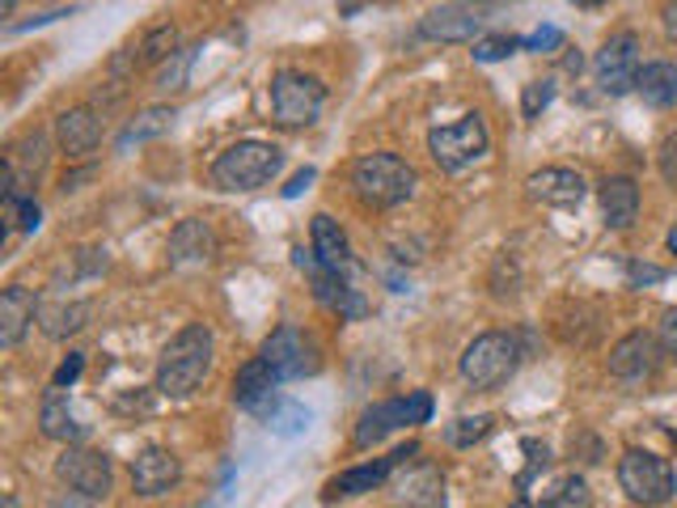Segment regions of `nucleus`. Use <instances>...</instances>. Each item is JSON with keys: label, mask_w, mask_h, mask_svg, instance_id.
<instances>
[{"label": "nucleus", "mask_w": 677, "mask_h": 508, "mask_svg": "<svg viewBox=\"0 0 677 508\" xmlns=\"http://www.w3.org/2000/svg\"><path fill=\"white\" fill-rule=\"evenodd\" d=\"M212 352H216V339L204 322H190L178 335L166 343V352L157 360V390L166 399H190L212 369Z\"/></svg>", "instance_id": "f257e3e1"}, {"label": "nucleus", "mask_w": 677, "mask_h": 508, "mask_svg": "<svg viewBox=\"0 0 677 508\" xmlns=\"http://www.w3.org/2000/svg\"><path fill=\"white\" fill-rule=\"evenodd\" d=\"M284 169V153L267 140H237L212 162V183L220 190H258Z\"/></svg>", "instance_id": "f03ea898"}, {"label": "nucleus", "mask_w": 677, "mask_h": 508, "mask_svg": "<svg viewBox=\"0 0 677 508\" xmlns=\"http://www.w3.org/2000/svg\"><path fill=\"white\" fill-rule=\"evenodd\" d=\"M352 187L369 208H399L415 195V169L394 153H369L352 166Z\"/></svg>", "instance_id": "7ed1b4c3"}, {"label": "nucleus", "mask_w": 677, "mask_h": 508, "mask_svg": "<svg viewBox=\"0 0 677 508\" xmlns=\"http://www.w3.org/2000/svg\"><path fill=\"white\" fill-rule=\"evenodd\" d=\"M618 487L627 491L631 505L660 508L674 500L677 475L674 466L665 462V458H656V453H648V449H627L618 458Z\"/></svg>", "instance_id": "20e7f679"}, {"label": "nucleus", "mask_w": 677, "mask_h": 508, "mask_svg": "<svg viewBox=\"0 0 677 508\" xmlns=\"http://www.w3.org/2000/svg\"><path fill=\"white\" fill-rule=\"evenodd\" d=\"M517 364H521V343L508 331H483L462 352V378L474 390H496L517 373Z\"/></svg>", "instance_id": "39448f33"}, {"label": "nucleus", "mask_w": 677, "mask_h": 508, "mask_svg": "<svg viewBox=\"0 0 677 508\" xmlns=\"http://www.w3.org/2000/svg\"><path fill=\"white\" fill-rule=\"evenodd\" d=\"M487 148H491V136H487L483 115H462L458 124H444L428 131V153H432V162L444 174H458V169L483 162Z\"/></svg>", "instance_id": "423d86ee"}, {"label": "nucleus", "mask_w": 677, "mask_h": 508, "mask_svg": "<svg viewBox=\"0 0 677 508\" xmlns=\"http://www.w3.org/2000/svg\"><path fill=\"white\" fill-rule=\"evenodd\" d=\"M428 420H432V394H428V390H411L406 399H385V402H373L369 411H360L352 441H356L360 449H369V444L385 441L390 432H399L406 423H428Z\"/></svg>", "instance_id": "0eeeda50"}, {"label": "nucleus", "mask_w": 677, "mask_h": 508, "mask_svg": "<svg viewBox=\"0 0 677 508\" xmlns=\"http://www.w3.org/2000/svg\"><path fill=\"white\" fill-rule=\"evenodd\" d=\"M326 106V85L305 72H275L272 81V119L279 127H310L317 124Z\"/></svg>", "instance_id": "6e6552de"}, {"label": "nucleus", "mask_w": 677, "mask_h": 508, "mask_svg": "<svg viewBox=\"0 0 677 508\" xmlns=\"http://www.w3.org/2000/svg\"><path fill=\"white\" fill-rule=\"evenodd\" d=\"M293 263L310 275V289H314L317 305H326L331 314H338V322H360V318L369 314V301H364V296H360L343 275L331 272V267L314 254V246H310V251H305V246H296Z\"/></svg>", "instance_id": "1a4fd4ad"}, {"label": "nucleus", "mask_w": 677, "mask_h": 508, "mask_svg": "<svg viewBox=\"0 0 677 508\" xmlns=\"http://www.w3.org/2000/svg\"><path fill=\"white\" fill-rule=\"evenodd\" d=\"M420 458V444H402V449H394L390 458H377V462L369 466H352V470H343V475H335V479H326V487H322V500L331 505V500H343V496H364V491H377L394 470H406V466Z\"/></svg>", "instance_id": "9d476101"}, {"label": "nucleus", "mask_w": 677, "mask_h": 508, "mask_svg": "<svg viewBox=\"0 0 677 508\" xmlns=\"http://www.w3.org/2000/svg\"><path fill=\"white\" fill-rule=\"evenodd\" d=\"M56 475L72 491H81L85 500H106L110 496V483H115V470H110V458L98 453V449H63L60 462H56Z\"/></svg>", "instance_id": "9b49d317"}, {"label": "nucleus", "mask_w": 677, "mask_h": 508, "mask_svg": "<svg viewBox=\"0 0 677 508\" xmlns=\"http://www.w3.org/2000/svg\"><path fill=\"white\" fill-rule=\"evenodd\" d=\"M592 72H597V85L606 89V94H631L635 81H639V39H635L631 30H622V35H614L601 51H597V60H592Z\"/></svg>", "instance_id": "f8f14e48"}, {"label": "nucleus", "mask_w": 677, "mask_h": 508, "mask_svg": "<svg viewBox=\"0 0 677 508\" xmlns=\"http://www.w3.org/2000/svg\"><path fill=\"white\" fill-rule=\"evenodd\" d=\"M656 364H660V343L648 331H631L610 348V373L622 385H644L653 381Z\"/></svg>", "instance_id": "ddd939ff"}, {"label": "nucleus", "mask_w": 677, "mask_h": 508, "mask_svg": "<svg viewBox=\"0 0 677 508\" xmlns=\"http://www.w3.org/2000/svg\"><path fill=\"white\" fill-rule=\"evenodd\" d=\"M258 356L272 364V373L279 381L305 378V373L317 369V360H310V343H305V335H301L296 326H275L272 335L263 339Z\"/></svg>", "instance_id": "4468645a"}, {"label": "nucleus", "mask_w": 677, "mask_h": 508, "mask_svg": "<svg viewBox=\"0 0 677 508\" xmlns=\"http://www.w3.org/2000/svg\"><path fill=\"white\" fill-rule=\"evenodd\" d=\"M275 385H279V378L272 373V364L263 356L246 360L242 369H237V378H233V402L242 407V411H254V416H272V407L279 402V394H275Z\"/></svg>", "instance_id": "2eb2a0df"}, {"label": "nucleus", "mask_w": 677, "mask_h": 508, "mask_svg": "<svg viewBox=\"0 0 677 508\" xmlns=\"http://www.w3.org/2000/svg\"><path fill=\"white\" fill-rule=\"evenodd\" d=\"M178 479H183V462L161 444H148L131 458V491L136 496H166L169 487H178Z\"/></svg>", "instance_id": "dca6fc26"}, {"label": "nucleus", "mask_w": 677, "mask_h": 508, "mask_svg": "<svg viewBox=\"0 0 677 508\" xmlns=\"http://www.w3.org/2000/svg\"><path fill=\"white\" fill-rule=\"evenodd\" d=\"M216 254V233H212L208 221L190 216V221H178L174 233H169V263L174 267H204Z\"/></svg>", "instance_id": "f3484780"}, {"label": "nucleus", "mask_w": 677, "mask_h": 508, "mask_svg": "<svg viewBox=\"0 0 677 508\" xmlns=\"http://www.w3.org/2000/svg\"><path fill=\"white\" fill-rule=\"evenodd\" d=\"M529 199L547 204V208H576L585 199V178L576 169H563V166H550V169H538L529 174Z\"/></svg>", "instance_id": "a211bd4d"}, {"label": "nucleus", "mask_w": 677, "mask_h": 508, "mask_svg": "<svg viewBox=\"0 0 677 508\" xmlns=\"http://www.w3.org/2000/svg\"><path fill=\"white\" fill-rule=\"evenodd\" d=\"M479 30H483V21L474 18V9H465V4H441V9L423 13L420 21V35L432 42H470L479 39Z\"/></svg>", "instance_id": "6ab92c4d"}, {"label": "nucleus", "mask_w": 677, "mask_h": 508, "mask_svg": "<svg viewBox=\"0 0 677 508\" xmlns=\"http://www.w3.org/2000/svg\"><path fill=\"white\" fill-rule=\"evenodd\" d=\"M56 140H60L68 157H85L102 140V119L89 106H72V110H63L60 119H56Z\"/></svg>", "instance_id": "aec40b11"}, {"label": "nucleus", "mask_w": 677, "mask_h": 508, "mask_svg": "<svg viewBox=\"0 0 677 508\" xmlns=\"http://www.w3.org/2000/svg\"><path fill=\"white\" fill-rule=\"evenodd\" d=\"M35 314H39L35 293L21 289V284H9V289L0 293V343H4V348H18L21 335L30 331Z\"/></svg>", "instance_id": "412c9836"}, {"label": "nucleus", "mask_w": 677, "mask_h": 508, "mask_svg": "<svg viewBox=\"0 0 677 508\" xmlns=\"http://www.w3.org/2000/svg\"><path fill=\"white\" fill-rule=\"evenodd\" d=\"M314 254L338 275H347L352 267H356L352 246H347V233L338 229V221L335 216H326V212H317L314 216Z\"/></svg>", "instance_id": "4be33fe9"}, {"label": "nucleus", "mask_w": 677, "mask_h": 508, "mask_svg": "<svg viewBox=\"0 0 677 508\" xmlns=\"http://www.w3.org/2000/svg\"><path fill=\"white\" fill-rule=\"evenodd\" d=\"M39 428L47 441H81L85 428L77 420H72V407H68V394H63L60 385H51L47 394H42V407H39Z\"/></svg>", "instance_id": "5701e85b"}, {"label": "nucleus", "mask_w": 677, "mask_h": 508, "mask_svg": "<svg viewBox=\"0 0 677 508\" xmlns=\"http://www.w3.org/2000/svg\"><path fill=\"white\" fill-rule=\"evenodd\" d=\"M601 212H606V225L610 229H631L635 216H639V187H635V178H606L601 183Z\"/></svg>", "instance_id": "b1692460"}, {"label": "nucleus", "mask_w": 677, "mask_h": 508, "mask_svg": "<svg viewBox=\"0 0 677 508\" xmlns=\"http://www.w3.org/2000/svg\"><path fill=\"white\" fill-rule=\"evenodd\" d=\"M635 94L648 106H656V110L677 106V63L669 60L644 63V68H639V81H635Z\"/></svg>", "instance_id": "393cba45"}, {"label": "nucleus", "mask_w": 677, "mask_h": 508, "mask_svg": "<svg viewBox=\"0 0 677 508\" xmlns=\"http://www.w3.org/2000/svg\"><path fill=\"white\" fill-rule=\"evenodd\" d=\"M399 496L406 500V508H444V479L436 466L420 462L411 475L399 479Z\"/></svg>", "instance_id": "a878e982"}, {"label": "nucleus", "mask_w": 677, "mask_h": 508, "mask_svg": "<svg viewBox=\"0 0 677 508\" xmlns=\"http://www.w3.org/2000/svg\"><path fill=\"white\" fill-rule=\"evenodd\" d=\"M169 127H174V106H148V110H140V115L124 127V136H119V153H127L131 145H145V140L166 136Z\"/></svg>", "instance_id": "bb28decb"}, {"label": "nucleus", "mask_w": 677, "mask_h": 508, "mask_svg": "<svg viewBox=\"0 0 677 508\" xmlns=\"http://www.w3.org/2000/svg\"><path fill=\"white\" fill-rule=\"evenodd\" d=\"M89 318V305L72 301V305H39V322H42V335L51 339H63V335H77Z\"/></svg>", "instance_id": "cd10ccee"}, {"label": "nucleus", "mask_w": 677, "mask_h": 508, "mask_svg": "<svg viewBox=\"0 0 677 508\" xmlns=\"http://www.w3.org/2000/svg\"><path fill=\"white\" fill-rule=\"evenodd\" d=\"M310 420H314V416H310L305 407L279 399L272 407V416H267V428H272V432H279V437H296V432H305V428H310Z\"/></svg>", "instance_id": "c85d7f7f"}, {"label": "nucleus", "mask_w": 677, "mask_h": 508, "mask_svg": "<svg viewBox=\"0 0 677 508\" xmlns=\"http://www.w3.org/2000/svg\"><path fill=\"white\" fill-rule=\"evenodd\" d=\"M542 508H592V491L580 475H571L542 500Z\"/></svg>", "instance_id": "c756f323"}, {"label": "nucleus", "mask_w": 677, "mask_h": 508, "mask_svg": "<svg viewBox=\"0 0 677 508\" xmlns=\"http://www.w3.org/2000/svg\"><path fill=\"white\" fill-rule=\"evenodd\" d=\"M178 51V30L174 26H157V30H148L145 42H140V60L145 63H166L169 56Z\"/></svg>", "instance_id": "7c9ffc66"}, {"label": "nucleus", "mask_w": 677, "mask_h": 508, "mask_svg": "<svg viewBox=\"0 0 677 508\" xmlns=\"http://www.w3.org/2000/svg\"><path fill=\"white\" fill-rule=\"evenodd\" d=\"M190 63H195V47H178V51L161 63V72H157V89H166V94L183 89V85H187Z\"/></svg>", "instance_id": "2f4dec72"}, {"label": "nucleus", "mask_w": 677, "mask_h": 508, "mask_svg": "<svg viewBox=\"0 0 677 508\" xmlns=\"http://www.w3.org/2000/svg\"><path fill=\"white\" fill-rule=\"evenodd\" d=\"M491 423H496L491 416H462V420L449 423V432H444V437H449L453 449H470V444L483 441L487 432H491Z\"/></svg>", "instance_id": "473e14b6"}, {"label": "nucleus", "mask_w": 677, "mask_h": 508, "mask_svg": "<svg viewBox=\"0 0 677 508\" xmlns=\"http://www.w3.org/2000/svg\"><path fill=\"white\" fill-rule=\"evenodd\" d=\"M512 51H521V39H512V35H487V39H474V60L479 63L508 60Z\"/></svg>", "instance_id": "72a5a7b5"}, {"label": "nucleus", "mask_w": 677, "mask_h": 508, "mask_svg": "<svg viewBox=\"0 0 677 508\" xmlns=\"http://www.w3.org/2000/svg\"><path fill=\"white\" fill-rule=\"evenodd\" d=\"M550 102H555V81H529L526 94H521V115H526V119H538Z\"/></svg>", "instance_id": "f704fd0d"}, {"label": "nucleus", "mask_w": 677, "mask_h": 508, "mask_svg": "<svg viewBox=\"0 0 677 508\" xmlns=\"http://www.w3.org/2000/svg\"><path fill=\"white\" fill-rule=\"evenodd\" d=\"M627 280H631L635 289H648V284H665L669 272L656 267V263H639V258H631V263H627Z\"/></svg>", "instance_id": "c9c22d12"}, {"label": "nucleus", "mask_w": 677, "mask_h": 508, "mask_svg": "<svg viewBox=\"0 0 677 508\" xmlns=\"http://www.w3.org/2000/svg\"><path fill=\"white\" fill-rule=\"evenodd\" d=\"M563 47V30L559 26H542L529 39H521V51H559Z\"/></svg>", "instance_id": "e433bc0d"}, {"label": "nucleus", "mask_w": 677, "mask_h": 508, "mask_svg": "<svg viewBox=\"0 0 677 508\" xmlns=\"http://www.w3.org/2000/svg\"><path fill=\"white\" fill-rule=\"evenodd\" d=\"M81 369H85V356H81V352H68V356L60 360V369H56V378H51V385H60V390H68L72 381L81 378Z\"/></svg>", "instance_id": "4c0bfd02"}, {"label": "nucleus", "mask_w": 677, "mask_h": 508, "mask_svg": "<svg viewBox=\"0 0 677 508\" xmlns=\"http://www.w3.org/2000/svg\"><path fill=\"white\" fill-rule=\"evenodd\" d=\"M526 453H529V470L517 479V487H529V479H533L538 470H547V462H550L547 444H538V441H526Z\"/></svg>", "instance_id": "58836bf2"}, {"label": "nucleus", "mask_w": 677, "mask_h": 508, "mask_svg": "<svg viewBox=\"0 0 677 508\" xmlns=\"http://www.w3.org/2000/svg\"><path fill=\"white\" fill-rule=\"evenodd\" d=\"M660 348L677 364V310H665V318H660Z\"/></svg>", "instance_id": "ea45409f"}, {"label": "nucleus", "mask_w": 677, "mask_h": 508, "mask_svg": "<svg viewBox=\"0 0 677 508\" xmlns=\"http://www.w3.org/2000/svg\"><path fill=\"white\" fill-rule=\"evenodd\" d=\"M317 174H314V166H305L301 169V174H293V183H288V187H284V199H296V195H301V190L310 187V183H314Z\"/></svg>", "instance_id": "a19ab883"}, {"label": "nucleus", "mask_w": 677, "mask_h": 508, "mask_svg": "<svg viewBox=\"0 0 677 508\" xmlns=\"http://www.w3.org/2000/svg\"><path fill=\"white\" fill-rule=\"evenodd\" d=\"M665 174L677 178V136H669V145H665Z\"/></svg>", "instance_id": "79ce46f5"}, {"label": "nucleus", "mask_w": 677, "mask_h": 508, "mask_svg": "<svg viewBox=\"0 0 677 508\" xmlns=\"http://www.w3.org/2000/svg\"><path fill=\"white\" fill-rule=\"evenodd\" d=\"M665 30H669V39H677V0L665 4Z\"/></svg>", "instance_id": "37998d69"}, {"label": "nucleus", "mask_w": 677, "mask_h": 508, "mask_svg": "<svg viewBox=\"0 0 677 508\" xmlns=\"http://www.w3.org/2000/svg\"><path fill=\"white\" fill-rule=\"evenodd\" d=\"M571 4H576V9H597L601 0H571Z\"/></svg>", "instance_id": "c03bdc74"}, {"label": "nucleus", "mask_w": 677, "mask_h": 508, "mask_svg": "<svg viewBox=\"0 0 677 508\" xmlns=\"http://www.w3.org/2000/svg\"><path fill=\"white\" fill-rule=\"evenodd\" d=\"M508 508H533V505H529L526 496H517V500H512V505H508Z\"/></svg>", "instance_id": "a18cd8bd"}, {"label": "nucleus", "mask_w": 677, "mask_h": 508, "mask_svg": "<svg viewBox=\"0 0 677 508\" xmlns=\"http://www.w3.org/2000/svg\"><path fill=\"white\" fill-rule=\"evenodd\" d=\"M0 508H21V505L13 500V496H4V500H0Z\"/></svg>", "instance_id": "49530a36"}, {"label": "nucleus", "mask_w": 677, "mask_h": 508, "mask_svg": "<svg viewBox=\"0 0 677 508\" xmlns=\"http://www.w3.org/2000/svg\"><path fill=\"white\" fill-rule=\"evenodd\" d=\"M669 251L677 254V229H669Z\"/></svg>", "instance_id": "de8ad7c7"}]
</instances>
